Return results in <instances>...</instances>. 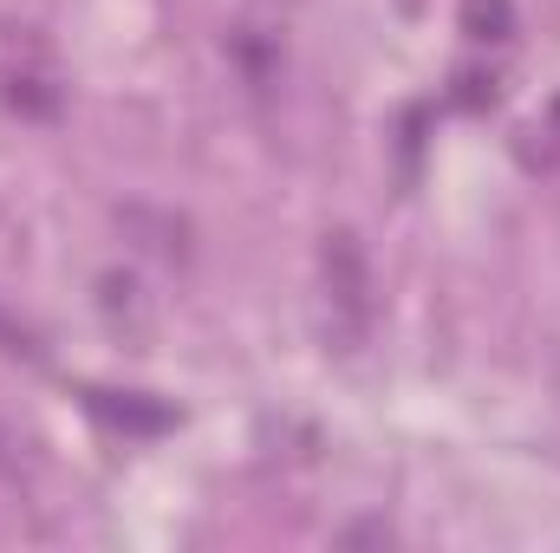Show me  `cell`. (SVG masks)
Listing matches in <instances>:
<instances>
[{"label": "cell", "instance_id": "1", "mask_svg": "<svg viewBox=\"0 0 560 553\" xmlns=\"http://www.w3.org/2000/svg\"><path fill=\"white\" fill-rule=\"evenodd\" d=\"M0 105L20 111V118H39V125L59 118V105H66L59 52L26 20H0Z\"/></svg>", "mask_w": 560, "mask_h": 553}, {"label": "cell", "instance_id": "2", "mask_svg": "<svg viewBox=\"0 0 560 553\" xmlns=\"http://www.w3.org/2000/svg\"><path fill=\"white\" fill-rule=\"evenodd\" d=\"M319 268H326V306H332L339 339H359V332L372 326V268H365L359 235H346V228H339V235H326Z\"/></svg>", "mask_w": 560, "mask_h": 553}, {"label": "cell", "instance_id": "4", "mask_svg": "<svg viewBox=\"0 0 560 553\" xmlns=\"http://www.w3.org/2000/svg\"><path fill=\"white\" fill-rule=\"evenodd\" d=\"M92 404L112 416V423H131V430H170L163 404H138V398H112V391H92Z\"/></svg>", "mask_w": 560, "mask_h": 553}, {"label": "cell", "instance_id": "3", "mask_svg": "<svg viewBox=\"0 0 560 553\" xmlns=\"http://www.w3.org/2000/svg\"><path fill=\"white\" fill-rule=\"evenodd\" d=\"M463 33L489 46L515 39V0H463Z\"/></svg>", "mask_w": 560, "mask_h": 553}]
</instances>
